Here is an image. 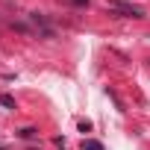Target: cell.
Returning a JSON list of instances; mask_svg holds the SVG:
<instances>
[{"label": "cell", "mask_w": 150, "mask_h": 150, "mask_svg": "<svg viewBox=\"0 0 150 150\" xmlns=\"http://www.w3.org/2000/svg\"><path fill=\"white\" fill-rule=\"evenodd\" d=\"M106 6H109L115 15H121V18H144V9H141V6L127 3V0H109Z\"/></svg>", "instance_id": "obj_1"}, {"label": "cell", "mask_w": 150, "mask_h": 150, "mask_svg": "<svg viewBox=\"0 0 150 150\" xmlns=\"http://www.w3.org/2000/svg\"><path fill=\"white\" fill-rule=\"evenodd\" d=\"M27 18H30V21H33V27H35V30H38V33H41V35H44V38H50V35H53V30H50V27H47V21H44V18H41V15H38V12H33V15H27Z\"/></svg>", "instance_id": "obj_2"}, {"label": "cell", "mask_w": 150, "mask_h": 150, "mask_svg": "<svg viewBox=\"0 0 150 150\" xmlns=\"http://www.w3.org/2000/svg\"><path fill=\"white\" fill-rule=\"evenodd\" d=\"M80 150H106L100 141H94V138H83V144H80Z\"/></svg>", "instance_id": "obj_3"}, {"label": "cell", "mask_w": 150, "mask_h": 150, "mask_svg": "<svg viewBox=\"0 0 150 150\" xmlns=\"http://www.w3.org/2000/svg\"><path fill=\"white\" fill-rule=\"evenodd\" d=\"M0 103H3L6 109H12V106H15V97H12V94H3V97H0Z\"/></svg>", "instance_id": "obj_4"}, {"label": "cell", "mask_w": 150, "mask_h": 150, "mask_svg": "<svg viewBox=\"0 0 150 150\" xmlns=\"http://www.w3.org/2000/svg\"><path fill=\"white\" fill-rule=\"evenodd\" d=\"M18 135H21V138H33V135H35V129H33V127H24Z\"/></svg>", "instance_id": "obj_5"}, {"label": "cell", "mask_w": 150, "mask_h": 150, "mask_svg": "<svg viewBox=\"0 0 150 150\" xmlns=\"http://www.w3.org/2000/svg\"><path fill=\"white\" fill-rule=\"evenodd\" d=\"M74 3H80V6H88V0H74Z\"/></svg>", "instance_id": "obj_6"}]
</instances>
